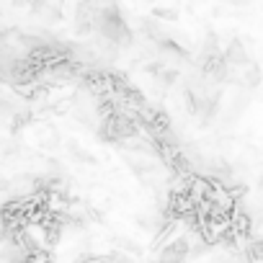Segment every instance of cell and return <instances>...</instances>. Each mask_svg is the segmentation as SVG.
I'll list each match as a JSON object with an SVG mask.
<instances>
[{"instance_id":"obj_1","label":"cell","mask_w":263,"mask_h":263,"mask_svg":"<svg viewBox=\"0 0 263 263\" xmlns=\"http://www.w3.org/2000/svg\"><path fill=\"white\" fill-rule=\"evenodd\" d=\"M93 36H98L103 44H108L114 49L132 47V42H135V34H132L129 24L124 21L119 6H103V8H98Z\"/></svg>"},{"instance_id":"obj_2","label":"cell","mask_w":263,"mask_h":263,"mask_svg":"<svg viewBox=\"0 0 263 263\" xmlns=\"http://www.w3.org/2000/svg\"><path fill=\"white\" fill-rule=\"evenodd\" d=\"M96 16H98V6L90 0H78L75 3V13H72V31L80 39L93 36L96 31Z\"/></svg>"},{"instance_id":"obj_3","label":"cell","mask_w":263,"mask_h":263,"mask_svg":"<svg viewBox=\"0 0 263 263\" xmlns=\"http://www.w3.org/2000/svg\"><path fill=\"white\" fill-rule=\"evenodd\" d=\"M222 62H224L230 70H240V67H245V65L253 62V60H250V54H248V47H245L240 39H230V42L224 44V49H222Z\"/></svg>"},{"instance_id":"obj_4","label":"cell","mask_w":263,"mask_h":263,"mask_svg":"<svg viewBox=\"0 0 263 263\" xmlns=\"http://www.w3.org/2000/svg\"><path fill=\"white\" fill-rule=\"evenodd\" d=\"M65 150L70 153V158H72V160H78V165H83V163H85V165H90V163H93V155H90V153H85V150H83L78 142H72V140H70V142H65Z\"/></svg>"},{"instance_id":"obj_5","label":"cell","mask_w":263,"mask_h":263,"mask_svg":"<svg viewBox=\"0 0 263 263\" xmlns=\"http://www.w3.org/2000/svg\"><path fill=\"white\" fill-rule=\"evenodd\" d=\"M36 137H39V145H42L44 150H54V147L60 145V135H57L54 129H39Z\"/></svg>"},{"instance_id":"obj_6","label":"cell","mask_w":263,"mask_h":263,"mask_svg":"<svg viewBox=\"0 0 263 263\" xmlns=\"http://www.w3.org/2000/svg\"><path fill=\"white\" fill-rule=\"evenodd\" d=\"M224 3H227L230 8H248L253 0H224Z\"/></svg>"},{"instance_id":"obj_7","label":"cell","mask_w":263,"mask_h":263,"mask_svg":"<svg viewBox=\"0 0 263 263\" xmlns=\"http://www.w3.org/2000/svg\"><path fill=\"white\" fill-rule=\"evenodd\" d=\"M135 3H147V6H153V3H155V0H135Z\"/></svg>"},{"instance_id":"obj_8","label":"cell","mask_w":263,"mask_h":263,"mask_svg":"<svg viewBox=\"0 0 263 263\" xmlns=\"http://www.w3.org/2000/svg\"><path fill=\"white\" fill-rule=\"evenodd\" d=\"M196 3H206V0H196Z\"/></svg>"}]
</instances>
